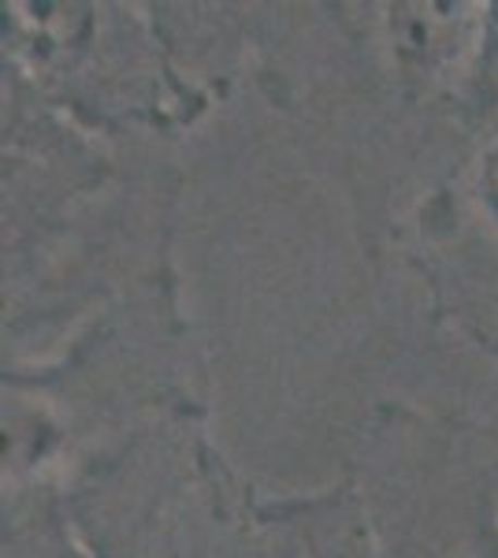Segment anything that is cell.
<instances>
[{
    "label": "cell",
    "mask_w": 498,
    "mask_h": 558,
    "mask_svg": "<svg viewBox=\"0 0 498 558\" xmlns=\"http://www.w3.org/2000/svg\"><path fill=\"white\" fill-rule=\"evenodd\" d=\"M4 558H89L57 495L26 492L4 507Z\"/></svg>",
    "instance_id": "cell-2"
},
{
    "label": "cell",
    "mask_w": 498,
    "mask_h": 558,
    "mask_svg": "<svg viewBox=\"0 0 498 558\" xmlns=\"http://www.w3.org/2000/svg\"><path fill=\"white\" fill-rule=\"evenodd\" d=\"M473 558H498V547H491V551H479V555H473Z\"/></svg>",
    "instance_id": "cell-6"
},
{
    "label": "cell",
    "mask_w": 498,
    "mask_h": 558,
    "mask_svg": "<svg viewBox=\"0 0 498 558\" xmlns=\"http://www.w3.org/2000/svg\"><path fill=\"white\" fill-rule=\"evenodd\" d=\"M476 83L491 101H498V4H487V20H484V38H479L476 52Z\"/></svg>",
    "instance_id": "cell-4"
},
{
    "label": "cell",
    "mask_w": 498,
    "mask_h": 558,
    "mask_svg": "<svg viewBox=\"0 0 498 558\" xmlns=\"http://www.w3.org/2000/svg\"><path fill=\"white\" fill-rule=\"evenodd\" d=\"M484 20L487 4H398L391 8V38L416 68L476 64Z\"/></svg>",
    "instance_id": "cell-1"
},
{
    "label": "cell",
    "mask_w": 498,
    "mask_h": 558,
    "mask_svg": "<svg viewBox=\"0 0 498 558\" xmlns=\"http://www.w3.org/2000/svg\"><path fill=\"white\" fill-rule=\"evenodd\" d=\"M479 197H484V209L498 228V142H491L479 160Z\"/></svg>",
    "instance_id": "cell-5"
},
{
    "label": "cell",
    "mask_w": 498,
    "mask_h": 558,
    "mask_svg": "<svg viewBox=\"0 0 498 558\" xmlns=\"http://www.w3.org/2000/svg\"><path fill=\"white\" fill-rule=\"evenodd\" d=\"M309 544H313V558H384L379 547L373 544L368 525L353 510L342 507V502L328 507L324 518H313Z\"/></svg>",
    "instance_id": "cell-3"
}]
</instances>
